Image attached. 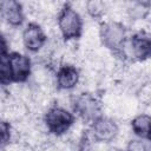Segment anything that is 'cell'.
Returning a JSON list of instances; mask_svg holds the SVG:
<instances>
[{"label": "cell", "mask_w": 151, "mask_h": 151, "mask_svg": "<svg viewBox=\"0 0 151 151\" xmlns=\"http://www.w3.org/2000/svg\"><path fill=\"white\" fill-rule=\"evenodd\" d=\"M88 129L96 140L104 143H113L120 132V125L118 122L113 117L105 114L96 119Z\"/></svg>", "instance_id": "7"}, {"label": "cell", "mask_w": 151, "mask_h": 151, "mask_svg": "<svg viewBox=\"0 0 151 151\" xmlns=\"http://www.w3.org/2000/svg\"><path fill=\"white\" fill-rule=\"evenodd\" d=\"M81 71L78 66L61 64L55 71V86L60 92H71L80 85Z\"/></svg>", "instance_id": "9"}, {"label": "cell", "mask_w": 151, "mask_h": 151, "mask_svg": "<svg viewBox=\"0 0 151 151\" xmlns=\"http://www.w3.org/2000/svg\"><path fill=\"white\" fill-rule=\"evenodd\" d=\"M126 26L117 19H107L99 22V38L101 46L111 53H117L127 38Z\"/></svg>", "instance_id": "5"}, {"label": "cell", "mask_w": 151, "mask_h": 151, "mask_svg": "<svg viewBox=\"0 0 151 151\" xmlns=\"http://www.w3.org/2000/svg\"><path fill=\"white\" fill-rule=\"evenodd\" d=\"M129 126L134 137L151 140V114L146 112L137 113L130 119Z\"/></svg>", "instance_id": "11"}, {"label": "cell", "mask_w": 151, "mask_h": 151, "mask_svg": "<svg viewBox=\"0 0 151 151\" xmlns=\"http://www.w3.org/2000/svg\"><path fill=\"white\" fill-rule=\"evenodd\" d=\"M113 55L127 65L146 63L151 59V33L145 29H137L127 35L120 50Z\"/></svg>", "instance_id": "1"}, {"label": "cell", "mask_w": 151, "mask_h": 151, "mask_svg": "<svg viewBox=\"0 0 151 151\" xmlns=\"http://www.w3.org/2000/svg\"><path fill=\"white\" fill-rule=\"evenodd\" d=\"M84 12L93 20H101L110 12V5L101 0H90L84 2Z\"/></svg>", "instance_id": "12"}, {"label": "cell", "mask_w": 151, "mask_h": 151, "mask_svg": "<svg viewBox=\"0 0 151 151\" xmlns=\"http://www.w3.org/2000/svg\"><path fill=\"white\" fill-rule=\"evenodd\" d=\"M0 14L2 19V25H6L11 28L21 27L26 18L22 4L14 0L0 1Z\"/></svg>", "instance_id": "10"}, {"label": "cell", "mask_w": 151, "mask_h": 151, "mask_svg": "<svg viewBox=\"0 0 151 151\" xmlns=\"http://www.w3.org/2000/svg\"><path fill=\"white\" fill-rule=\"evenodd\" d=\"M8 54L9 53H1V57H0V80H1V86H5V87L13 84L11 66L8 61Z\"/></svg>", "instance_id": "13"}, {"label": "cell", "mask_w": 151, "mask_h": 151, "mask_svg": "<svg viewBox=\"0 0 151 151\" xmlns=\"http://www.w3.org/2000/svg\"><path fill=\"white\" fill-rule=\"evenodd\" d=\"M72 110L85 125L90 126L96 119L101 117L104 113V105L101 99L94 94V92H81L73 96Z\"/></svg>", "instance_id": "4"}, {"label": "cell", "mask_w": 151, "mask_h": 151, "mask_svg": "<svg viewBox=\"0 0 151 151\" xmlns=\"http://www.w3.org/2000/svg\"><path fill=\"white\" fill-rule=\"evenodd\" d=\"M48 39L50 37L45 28L37 21L27 22L20 33V42L22 47L32 54L41 53L46 47Z\"/></svg>", "instance_id": "6"}, {"label": "cell", "mask_w": 151, "mask_h": 151, "mask_svg": "<svg viewBox=\"0 0 151 151\" xmlns=\"http://www.w3.org/2000/svg\"><path fill=\"white\" fill-rule=\"evenodd\" d=\"M8 61L11 66L13 83L26 84L29 81L33 70V60L26 53L19 51H12L8 54Z\"/></svg>", "instance_id": "8"}, {"label": "cell", "mask_w": 151, "mask_h": 151, "mask_svg": "<svg viewBox=\"0 0 151 151\" xmlns=\"http://www.w3.org/2000/svg\"><path fill=\"white\" fill-rule=\"evenodd\" d=\"M150 140L140 139V138H132L127 142L125 146V151H149Z\"/></svg>", "instance_id": "14"}, {"label": "cell", "mask_w": 151, "mask_h": 151, "mask_svg": "<svg viewBox=\"0 0 151 151\" xmlns=\"http://www.w3.org/2000/svg\"><path fill=\"white\" fill-rule=\"evenodd\" d=\"M46 131L53 137L61 138L76 125L77 117L72 110L58 104H52L41 116Z\"/></svg>", "instance_id": "2"}, {"label": "cell", "mask_w": 151, "mask_h": 151, "mask_svg": "<svg viewBox=\"0 0 151 151\" xmlns=\"http://www.w3.org/2000/svg\"><path fill=\"white\" fill-rule=\"evenodd\" d=\"M57 29L64 41L80 40L85 26L81 13L70 2H66L55 19Z\"/></svg>", "instance_id": "3"}]
</instances>
